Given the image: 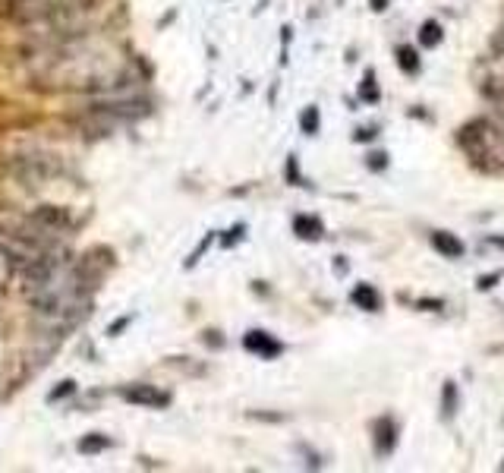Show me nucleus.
Returning <instances> with one entry per match:
<instances>
[{
	"label": "nucleus",
	"mask_w": 504,
	"mask_h": 473,
	"mask_svg": "<svg viewBox=\"0 0 504 473\" xmlns=\"http://www.w3.org/2000/svg\"><path fill=\"white\" fill-rule=\"evenodd\" d=\"M457 404H460V391H457V382L448 379L441 388V417L451 420L457 413Z\"/></svg>",
	"instance_id": "obj_10"
},
{
	"label": "nucleus",
	"mask_w": 504,
	"mask_h": 473,
	"mask_svg": "<svg viewBox=\"0 0 504 473\" xmlns=\"http://www.w3.org/2000/svg\"><path fill=\"white\" fill-rule=\"evenodd\" d=\"M85 0H13L16 19H60L67 13L82 10Z\"/></svg>",
	"instance_id": "obj_2"
},
{
	"label": "nucleus",
	"mask_w": 504,
	"mask_h": 473,
	"mask_svg": "<svg viewBox=\"0 0 504 473\" xmlns=\"http://www.w3.org/2000/svg\"><path fill=\"white\" fill-rule=\"evenodd\" d=\"M378 136V129H356V136H353V139L356 142H372Z\"/></svg>",
	"instance_id": "obj_16"
},
{
	"label": "nucleus",
	"mask_w": 504,
	"mask_h": 473,
	"mask_svg": "<svg viewBox=\"0 0 504 473\" xmlns=\"http://www.w3.org/2000/svg\"><path fill=\"white\" fill-rule=\"evenodd\" d=\"M429 240H432V246H435V250L441 252L444 259H463V256H467V246H463V240L454 237V234H448V231H432Z\"/></svg>",
	"instance_id": "obj_4"
},
{
	"label": "nucleus",
	"mask_w": 504,
	"mask_h": 473,
	"mask_svg": "<svg viewBox=\"0 0 504 473\" xmlns=\"http://www.w3.org/2000/svg\"><path fill=\"white\" fill-rule=\"evenodd\" d=\"M350 300L356 303L359 309H366V313H378V309H382V297H378V290L369 287V284H356Z\"/></svg>",
	"instance_id": "obj_6"
},
{
	"label": "nucleus",
	"mask_w": 504,
	"mask_h": 473,
	"mask_svg": "<svg viewBox=\"0 0 504 473\" xmlns=\"http://www.w3.org/2000/svg\"><path fill=\"white\" fill-rule=\"evenodd\" d=\"M444 41V29L438 19H425L420 25V44L422 48H438V44Z\"/></svg>",
	"instance_id": "obj_8"
},
{
	"label": "nucleus",
	"mask_w": 504,
	"mask_h": 473,
	"mask_svg": "<svg viewBox=\"0 0 504 473\" xmlns=\"http://www.w3.org/2000/svg\"><path fill=\"white\" fill-rule=\"evenodd\" d=\"M359 95H363V101H369V105H375V101L382 98V92H378V86H375V73H366L363 86H359Z\"/></svg>",
	"instance_id": "obj_12"
},
{
	"label": "nucleus",
	"mask_w": 504,
	"mask_h": 473,
	"mask_svg": "<svg viewBox=\"0 0 504 473\" xmlns=\"http://www.w3.org/2000/svg\"><path fill=\"white\" fill-rule=\"evenodd\" d=\"M397 445V423L391 417H382L375 423V455L378 458H388Z\"/></svg>",
	"instance_id": "obj_3"
},
{
	"label": "nucleus",
	"mask_w": 504,
	"mask_h": 473,
	"mask_svg": "<svg viewBox=\"0 0 504 473\" xmlns=\"http://www.w3.org/2000/svg\"><path fill=\"white\" fill-rule=\"evenodd\" d=\"M123 398L133 401V404H146V407H164L167 401H170L164 391H155V388H148V385H142V388H127V391H123Z\"/></svg>",
	"instance_id": "obj_5"
},
{
	"label": "nucleus",
	"mask_w": 504,
	"mask_h": 473,
	"mask_svg": "<svg viewBox=\"0 0 504 473\" xmlns=\"http://www.w3.org/2000/svg\"><path fill=\"white\" fill-rule=\"evenodd\" d=\"M104 445H108V442H101V439H95V442H82L79 448H82V451H98V448H104Z\"/></svg>",
	"instance_id": "obj_18"
},
{
	"label": "nucleus",
	"mask_w": 504,
	"mask_h": 473,
	"mask_svg": "<svg viewBox=\"0 0 504 473\" xmlns=\"http://www.w3.org/2000/svg\"><path fill=\"white\" fill-rule=\"evenodd\" d=\"M369 167H372V171H385V167H388V155H385V152H372L369 155Z\"/></svg>",
	"instance_id": "obj_15"
},
{
	"label": "nucleus",
	"mask_w": 504,
	"mask_h": 473,
	"mask_svg": "<svg viewBox=\"0 0 504 473\" xmlns=\"http://www.w3.org/2000/svg\"><path fill=\"white\" fill-rule=\"evenodd\" d=\"M397 67L403 70L407 76H416L422 70V60H420V54H416V48H410V44H401L397 48Z\"/></svg>",
	"instance_id": "obj_9"
},
{
	"label": "nucleus",
	"mask_w": 504,
	"mask_h": 473,
	"mask_svg": "<svg viewBox=\"0 0 504 473\" xmlns=\"http://www.w3.org/2000/svg\"><path fill=\"white\" fill-rule=\"evenodd\" d=\"M504 278V271H492V275H482V278H476V290H492L495 284H498Z\"/></svg>",
	"instance_id": "obj_14"
},
{
	"label": "nucleus",
	"mask_w": 504,
	"mask_h": 473,
	"mask_svg": "<svg viewBox=\"0 0 504 473\" xmlns=\"http://www.w3.org/2000/svg\"><path fill=\"white\" fill-rule=\"evenodd\" d=\"M420 309H432V313H438V309H444V300H420Z\"/></svg>",
	"instance_id": "obj_17"
},
{
	"label": "nucleus",
	"mask_w": 504,
	"mask_h": 473,
	"mask_svg": "<svg viewBox=\"0 0 504 473\" xmlns=\"http://www.w3.org/2000/svg\"><path fill=\"white\" fill-rule=\"evenodd\" d=\"M492 243L495 246H504V237H492Z\"/></svg>",
	"instance_id": "obj_20"
},
{
	"label": "nucleus",
	"mask_w": 504,
	"mask_h": 473,
	"mask_svg": "<svg viewBox=\"0 0 504 473\" xmlns=\"http://www.w3.org/2000/svg\"><path fill=\"white\" fill-rule=\"evenodd\" d=\"M299 127H303V133H318V108H306V114L299 117Z\"/></svg>",
	"instance_id": "obj_13"
},
{
	"label": "nucleus",
	"mask_w": 504,
	"mask_h": 473,
	"mask_svg": "<svg viewBox=\"0 0 504 473\" xmlns=\"http://www.w3.org/2000/svg\"><path fill=\"white\" fill-rule=\"evenodd\" d=\"M501 470H504V464H501Z\"/></svg>",
	"instance_id": "obj_21"
},
{
	"label": "nucleus",
	"mask_w": 504,
	"mask_h": 473,
	"mask_svg": "<svg viewBox=\"0 0 504 473\" xmlns=\"http://www.w3.org/2000/svg\"><path fill=\"white\" fill-rule=\"evenodd\" d=\"M29 303L41 322L54 328H73L89 306V284L82 271L67 262H35L29 278Z\"/></svg>",
	"instance_id": "obj_1"
},
{
	"label": "nucleus",
	"mask_w": 504,
	"mask_h": 473,
	"mask_svg": "<svg viewBox=\"0 0 504 473\" xmlns=\"http://www.w3.org/2000/svg\"><path fill=\"white\" fill-rule=\"evenodd\" d=\"M372 10H375V13L388 10V0H372Z\"/></svg>",
	"instance_id": "obj_19"
},
{
	"label": "nucleus",
	"mask_w": 504,
	"mask_h": 473,
	"mask_svg": "<svg viewBox=\"0 0 504 473\" xmlns=\"http://www.w3.org/2000/svg\"><path fill=\"white\" fill-rule=\"evenodd\" d=\"M293 231L306 240H318L322 237V221H318V218H309V215H297L293 218Z\"/></svg>",
	"instance_id": "obj_11"
},
{
	"label": "nucleus",
	"mask_w": 504,
	"mask_h": 473,
	"mask_svg": "<svg viewBox=\"0 0 504 473\" xmlns=\"http://www.w3.org/2000/svg\"><path fill=\"white\" fill-rule=\"evenodd\" d=\"M250 351H255V354H261V356H278L284 347L278 344V341H271L265 332H252V335H246V341H243Z\"/></svg>",
	"instance_id": "obj_7"
}]
</instances>
